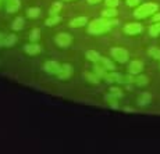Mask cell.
I'll return each mask as SVG.
<instances>
[{"label": "cell", "instance_id": "1", "mask_svg": "<svg viewBox=\"0 0 160 154\" xmlns=\"http://www.w3.org/2000/svg\"><path fill=\"white\" fill-rule=\"evenodd\" d=\"M118 24L114 20H107V18H99V20H93L88 26V32L92 35H102L104 32H109L113 25Z\"/></svg>", "mask_w": 160, "mask_h": 154}, {"label": "cell", "instance_id": "2", "mask_svg": "<svg viewBox=\"0 0 160 154\" xmlns=\"http://www.w3.org/2000/svg\"><path fill=\"white\" fill-rule=\"evenodd\" d=\"M158 8H159V6L156 3H145V4L139 6V8H137L134 11V15L137 18H146L149 15L155 14L158 11Z\"/></svg>", "mask_w": 160, "mask_h": 154}, {"label": "cell", "instance_id": "3", "mask_svg": "<svg viewBox=\"0 0 160 154\" xmlns=\"http://www.w3.org/2000/svg\"><path fill=\"white\" fill-rule=\"evenodd\" d=\"M112 56L114 60H117L118 63H125V61L128 60V51L125 50V49L122 47H114L112 49Z\"/></svg>", "mask_w": 160, "mask_h": 154}, {"label": "cell", "instance_id": "4", "mask_svg": "<svg viewBox=\"0 0 160 154\" xmlns=\"http://www.w3.org/2000/svg\"><path fill=\"white\" fill-rule=\"evenodd\" d=\"M54 42H56V45L60 46V47H67V46L71 45L72 38L68 33H58L56 36V39H54Z\"/></svg>", "mask_w": 160, "mask_h": 154}, {"label": "cell", "instance_id": "5", "mask_svg": "<svg viewBox=\"0 0 160 154\" xmlns=\"http://www.w3.org/2000/svg\"><path fill=\"white\" fill-rule=\"evenodd\" d=\"M142 29H143L142 25L138 24V22H131V24H127V25L124 26V32L127 33V35H131V36L141 33L142 32Z\"/></svg>", "mask_w": 160, "mask_h": 154}, {"label": "cell", "instance_id": "6", "mask_svg": "<svg viewBox=\"0 0 160 154\" xmlns=\"http://www.w3.org/2000/svg\"><path fill=\"white\" fill-rule=\"evenodd\" d=\"M43 70L48 74H50V75H57L61 70V65L57 63V61H48V63H45Z\"/></svg>", "mask_w": 160, "mask_h": 154}, {"label": "cell", "instance_id": "7", "mask_svg": "<svg viewBox=\"0 0 160 154\" xmlns=\"http://www.w3.org/2000/svg\"><path fill=\"white\" fill-rule=\"evenodd\" d=\"M143 70V64L142 61H131L130 63V67H128V71H130V74H132V75H139V72Z\"/></svg>", "mask_w": 160, "mask_h": 154}, {"label": "cell", "instance_id": "8", "mask_svg": "<svg viewBox=\"0 0 160 154\" xmlns=\"http://www.w3.org/2000/svg\"><path fill=\"white\" fill-rule=\"evenodd\" d=\"M71 75H72V67L70 65V64H64V65H61L60 72L57 74V76L60 79H68Z\"/></svg>", "mask_w": 160, "mask_h": 154}, {"label": "cell", "instance_id": "9", "mask_svg": "<svg viewBox=\"0 0 160 154\" xmlns=\"http://www.w3.org/2000/svg\"><path fill=\"white\" fill-rule=\"evenodd\" d=\"M96 64H98V65H100L102 68H104L106 71H114V68H116L114 64H113L112 61L109 60V58H103V57H100V60L98 61Z\"/></svg>", "mask_w": 160, "mask_h": 154}, {"label": "cell", "instance_id": "10", "mask_svg": "<svg viewBox=\"0 0 160 154\" xmlns=\"http://www.w3.org/2000/svg\"><path fill=\"white\" fill-rule=\"evenodd\" d=\"M24 51L28 53L29 56H36L38 53H41V46L39 45H27L24 47Z\"/></svg>", "mask_w": 160, "mask_h": 154}, {"label": "cell", "instance_id": "11", "mask_svg": "<svg viewBox=\"0 0 160 154\" xmlns=\"http://www.w3.org/2000/svg\"><path fill=\"white\" fill-rule=\"evenodd\" d=\"M20 6H21L20 0H7L6 8H7L8 13H14V11H17L18 8H20Z\"/></svg>", "mask_w": 160, "mask_h": 154}, {"label": "cell", "instance_id": "12", "mask_svg": "<svg viewBox=\"0 0 160 154\" xmlns=\"http://www.w3.org/2000/svg\"><path fill=\"white\" fill-rule=\"evenodd\" d=\"M87 22H88L87 17H77L70 22V26H72V28H79V26H84Z\"/></svg>", "mask_w": 160, "mask_h": 154}, {"label": "cell", "instance_id": "13", "mask_svg": "<svg viewBox=\"0 0 160 154\" xmlns=\"http://www.w3.org/2000/svg\"><path fill=\"white\" fill-rule=\"evenodd\" d=\"M150 100H152V97H150L149 93H142L138 99V104L139 106H148L150 103Z\"/></svg>", "mask_w": 160, "mask_h": 154}, {"label": "cell", "instance_id": "14", "mask_svg": "<svg viewBox=\"0 0 160 154\" xmlns=\"http://www.w3.org/2000/svg\"><path fill=\"white\" fill-rule=\"evenodd\" d=\"M132 84L135 85H139V86H143L148 84V78L145 75H138V76H132Z\"/></svg>", "mask_w": 160, "mask_h": 154}, {"label": "cell", "instance_id": "15", "mask_svg": "<svg viewBox=\"0 0 160 154\" xmlns=\"http://www.w3.org/2000/svg\"><path fill=\"white\" fill-rule=\"evenodd\" d=\"M87 58L89 61H93V63H98L100 60V54L95 50H88L87 51Z\"/></svg>", "mask_w": 160, "mask_h": 154}, {"label": "cell", "instance_id": "16", "mask_svg": "<svg viewBox=\"0 0 160 154\" xmlns=\"http://www.w3.org/2000/svg\"><path fill=\"white\" fill-rule=\"evenodd\" d=\"M149 35L153 36V38H156V36L160 35V22H156L153 24L152 26L149 28Z\"/></svg>", "mask_w": 160, "mask_h": 154}, {"label": "cell", "instance_id": "17", "mask_svg": "<svg viewBox=\"0 0 160 154\" xmlns=\"http://www.w3.org/2000/svg\"><path fill=\"white\" fill-rule=\"evenodd\" d=\"M15 41H17V36L15 35H8L4 38V42H3V46H7V47H10V46H13Z\"/></svg>", "mask_w": 160, "mask_h": 154}, {"label": "cell", "instance_id": "18", "mask_svg": "<svg viewBox=\"0 0 160 154\" xmlns=\"http://www.w3.org/2000/svg\"><path fill=\"white\" fill-rule=\"evenodd\" d=\"M102 15H103V18H113V17H116L117 15V10L116 8L109 7V8H106V10L103 11Z\"/></svg>", "mask_w": 160, "mask_h": 154}, {"label": "cell", "instance_id": "19", "mask_svg": "<svg viewBox=\"0 0 160 154\" xmlns=\"http://www.w3.org/2000/svg\"><path fill=\"white\" fill-rule=\"evenodd\" d=\"M106 101L113 107V108H117V107H118V103H117V96H114V94H107V96H106Z\"/></svg>", "mask_w": 160, "mask_h": 154}, {"label": "cell", "instance_id": "20", "mask_svg": "<svg viewBox=\"0 0 160 154\" xmlns=\"http://www.w3.org/2000/svg\"><path fill=\"white\" fill-rule=\"evenodd\" d=\"M57 22H60V17L58 15H50V17L46 20V25L48 26H53V25H56Z\"/></svg>", "mask_w": 160, "mask_h": 154}, {"label": "cell", "instance_id": "21", "mask_svg": "<svg viewBox=\"0 0 160 154\" xmlns=\"http://www.w3.org/2000/svg\"><path fill=\"white\" fill-rule=\"evenodd\" d=\"M58 11H61V4L60 3H53V4L50 6V10H49V13H50V15H57Z\"/></svg>", "mask_w": 160, "mask_h": 154}, {"label": "cell", "instance_id": "22", "mask_svg": "<svg viewBox=\"0 0 160 154\" xmlns=\"http://www.w3.org/2000/svg\"><path fill=\"white\" fill-rule=\"evenodd\" d=\"M85 78L88 79L91 84H98L99 82V76L96 74H91V72H85Z\"/></svg>", "mask_w": 160, "mask_h": 154}, {"label": "cell", "instance_id": "23", "mask_svg": "<svg viewBox=\"0 0 160 154\" xmlns=\"http://www.w3.org/2000/svg\"><path fill=\"white\" fill-rule=\"evenodd\" d=\"M148 53H149V56H152L153 58H156V60H160V49L150 47L149 50H148Z\"/></svg>", "mask_w": 160, "mask_h": 154}, {"label": "cell", "instance_id": "24", "mask_svg": "<svg viewBox=\"0 0 160 154\" xmlns=\"http://www.w3.org/2000/svg\"><path fill=\"white\" fill-rule=\"evenodd\" d=\"M39 13H41V10H39L38 7H32V8H29V10L27 11V14H28L29 18H36V17H39Z\"/></svg>", "mask_w": 160, "mask_h": 154}, {"label": "cell", "instance_id": "25", "mask_svg": "<svg viewBox=\"0 0 160 154\" xmlns=\"http://www.w3.org/2000/svg\"><path fill=\"white\" fill-rule=\"evenodd\" d=\"M24 26V18H17V20L14 21V24H13V29L14 31H18V29H21Z\"/></svg>", "mask_w": 160, "mask_h": 154}, {"label": "cell", "instance_id": "26", "mask_svg": "<svg viewBox=\"0 0 160 154\" xmlns=\"http://www.w3.org/2000/svg\"><path fill=\"white\" fill-rule=\"evenodd\" d=\"M39 38H41V31H39V29H33L32 32H31V35H29V39L32 42H35V41H38Z\"/></svg>", "mask_w": 160, "mask_h": 154}, {"label": "cell", "instance_id": "27", "mask_svg": "<svg viewBox=\"0 0 160 154\" xmlns=\"http://www.w3.org/2000/svg\"><path fill=\"white\" fill-rule=\"evenodd\" d=\"M104 3H106V7H112V8L118 6V0H104Z\"/></svg>", "mask_w": 160, "mask_h": 154}, {"label": "cell", "instance_id": "28", "mask_svg": "<svg viewBox=\"0 0 160 154\" xmlns=\"http://www.w3.org/2000/svg\"><path fill=\"white\" fill-rule=\"evenodd\" d=\"M112 94H114V96H117V97H121L122 96L121 90H118L117 88H112Z\"/></svg>", "mask_w": 160, "mask_h": 154}, {"label": "cell", "instance_id": "29", "mask_svg": "<svg viewBox=\"0 0 160 154\" xmlns=\"http://www.w3.org/2000/svg\"><path fill=\"white\" fill-rule=\"evenodd\" d=\"M139 2L141 0H127V4L130 6V7H134V6L139 4Z\"/></svg>", "mask_w": 160, "mask_h": 154}, {"label": "cell", "instance_id": "30", "mask_svg": "<svg viewBox=\"0 0 160 154\" xmlns=\"http://www.w3.org/2000/svg\"><path fill=\"white\" fill-rule=\"evenodd\" d=\"M102 0H88L89 4H98V3H100Z\"/></svg>", "mask_w": 160, "mask_h": 154}, {"label": "cell", "instance_id": "31", "mask_svg": "<svg viewBox=\"0 0 160 154\" xmlns=\"http://www.w3.org/2000/svg\"><path fill=\"white\" fill-rule=\"evenodd\" d=\"M153 21H155V22L160 21V13H159V14H155V17H153Z\"/></svg>", "mask_w": 160, "mask_h": 154}, {"label": "cell", "instance_id": "32", "mask_svg": "<svg viewBox=\"0 0 160 154\" xmlns=\"http://www.w3.org/2000/svg\"><path fill=\"white\" fill-rule=\"evenodd\" d=\"M67 2H71V0H67Z\"/></svg>", "mask_w": 160, "mask_h": 154}]
</instances>
